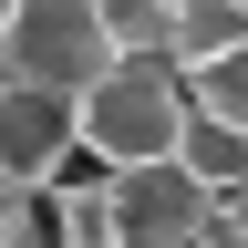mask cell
Wrapping results in <instances>:
<instances>
[{
    "label": "cell",
    "instance_id": "obj_1",
    "mask_svg": "<svg viewBox=\"0 0 248 248\" xmlns=\"http://www.w3.org/2000/svg\"><path fill=\"white\" fill-rule=\"evenodd\" d=\"M73 124H83V155H104L114 176H135V166H176L197 104H186V73H176V62H114V73L83 93Z\"/></svg>",
    "mask_w": 248,
    "mask_h": 248
},
{
    "label": "cell",
    "instance_id": "obj_2",
    "mask_svg": "<svg viewBox=\"0 0 248 248\" xmlns=\"http://www.w3.org/2000/svg\"><path fill=\"white\" fill-rule=\"evenodd\" d=\"M0 52H11V83L83 104V93L114 73L104 0H11V31H0Z\"/></svg>",
    "mask_w": 248,
    "mask_h": 248
},
{
    "label": "cell",
    "instance_id": "obj_3",
    "mask_svg": "<svg viewBox=\"0 0 248 248\" xmlns=\"http://www.w3.org/2000/svg\"><path fill=\"white\" fill-rule=\"evenodd\" d=\"M207 207H217V197H207L186 166H135V176H114V186H104V217H114V238H124V248H197Z\"/></svg>",
    "mask_w": 248,
    "mask_h": 248
},
{
    "label": "cell",
    "instance_id": "obj_4",
    "mask_svg": "<svg viewBox=\"0 0 248 248\" xmlns=\"http://www.w3.org/2000/svg\"><path fill=\"white\" fill-rule=\"evenodd\" d=\"M83 104H62V93H31V83H11L0 93V186H52L62 176V155L83 145V124H73Z\"/></svg>",
    "mask_w": 248,
    "mask_h": 248
},
{
    "label": "cell",
    "instance_id": "obj_5",
    "mask_svg": "<svg viewBox=\"0 0 248 248\" xmlns=\"http://www.w3.org/2000/svg\"><path fill=\"white\" fill-rule=\"evenodd\" d=\"M228 52H248V0H176V73H207Z\"/></svg>",
    "mask_w": 248,
    "mask_h": 248
},
{
    "label": "cell",
    "instance_id": "obj_6",
    "mask_svg": "<svg viewBox=\"0 0 248 248\" xmlns=\"http://www.w3.org/2000/svg\"><path fill=\"white\" fill-rule=\"evenodd\" d=\"M176 166L207 186V197H248V135H228V124H186V145H176Z\"/></svg>",
    "mask_w": 248,
    "mask_h": 248
},
{
    "label": "cell",
    "instance_id": "obj_7",
    "mask_svg": "<svg viewBox=\"0 0 248 248\" xmlns=\"http://www.w3.org/2000/svg\"><path fill=\"white\" fill-rule=\"evenodd\" d=\"M114 62H176V0H104Z\"/></svg>",
    "mask_w": 248,
    "mask_h": 248
},
{
    "label": "cell",
    "instance_id": "obj_8",
    "mask_svg": "<svg viewBox=\"0 0 248 248\" xmlns=\"http://www.w3.org/2000/svg\"><path fill=\"white\" fill-rule=\"evenodd\" d=\"M0 248H73V197L21 186V197H11V217H0Z\"/></svg>",
    "mask_w": 248,
    "mask_h": 248
},
{
    "label": "cell",
    "instance_id": "obj_9",
    "mask_svg": "<svg viewBox=\"0 0 248 248\" xmlns=\"http://www.w3.org/2000/svg\"><path fill=\"white\" fill-rule=\"evenodd\" d=\"M186 104H197L207 124H228V135H248V52L207 62V73H186Z\"/></svg>",
    "mask_w": 248,
    "mask_h": 248
},
{
    "label": "cell",
    "instance_id": "obj_10",
    "mask_svg": "<svg viewBox=\"0 0 248 248\" xmlns=\"http://www.w3.org/2000/svg\"><path fill=\"white\" fill-rule=\"evenodd\" d=\"M0 217H11V186H0Z\"/></svg>",
    "mask_w": 248,
    "mask_h": 248
}]
</instances>
